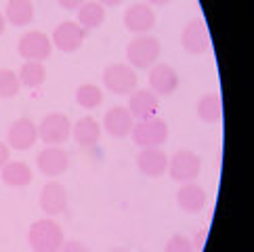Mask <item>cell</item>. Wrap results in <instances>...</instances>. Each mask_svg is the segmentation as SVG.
<instances>
[{
    "label": "cell",
    "mask_w": 254,
    "mask_h": 252,
    "mask_svg": "<svg viewBox=\"0 0 254 252\" xmlns=\"http://www.w3.org/2000/svg\"><path fill=\"white\" fill-rule=\"evenodd\" d=\"M28 242L32 246V252H59L63 242H65V233L55 219L49 217L32 223L28 231Z\"/></svg>",
    "instance_id": "cell-1"
},
{
    "label": "cell",
    "mask_w": 254,
    "mask_h": 252,
    "mask_svg": "<svg viewBox=\"0 0 254 252\" xmlns=\"http://www.w3.org/2000/svg\"><path fill=\"white\" fill-rule=\"evenodd\" d=\"M160 40L153 38L149 34H141L134 36L126 47V61L130 67L137 69H149L151 65H156L160 59Z\"/></svg>",
    "instance_id": "cell-2"
},
{
    "label": "cell",
    "mask_w": 254,
    "mask_h": 252,
    "mask_svg": "<svg viewBox=\"0 0 254 252\" xmlns=\"http://www.w3.org/2000/svg\"><path fill=\"white\" fill-rule=\"evenodd\" d=\"M130 137L134 141V145H139L141 149L145 147H162L168 141V124L166 120H162L160 116L149 120L134 122Z\"/></svg>",
    "instance_id": "cell-3"
},
{
    "label": "cell",
    "mask_w": 254,
    "mask_h": 252,
    "mask_svg": "<svg viewBox=\"0 0 254 252\" xmlns=\"http://www.w3.org/2000/svg\"><path fill=\"white\" fill-rule=\"evenodd\" d=\"M199 170H202V160H199V156L193 154L191 149H179V151H175V156L168 158L166 173L170 175L172 181H177L181 185L195 181Z\"/></svg>",
    "instance_id": "cell-4"
},
{
    "label": "cell",
    "mask_w": 254,
    "mask_h": 252,
    "mask_svg": "<svg viewBox=\"0 0 254 252\" xmlns=\"http://www.w3.org/2000/svg\"><path fill=\"white\" fill-rule=\"evenodd\" d=\"M103 84L114 95H130L137 91V71L126 63H112L103 71Z\"/></svg>",
    "instance_id": "cell-5"
},
{
    "label": "cell",
    "mask_w": 254,
    "mask_h": 252,
    "mask_svg": "<svg viewBox=\"0 0 254 252\" xmlns=\"http://www.w3.org/2000/svg\"><path fill=\"white\" fill-rule=\"evenodd\" d=\"M71 137V122L65 114H47L38 124V139L47 145H59Z\"/></svg>",
    "instance_id": "cell-6"
},
{
    "label": "cell",
    "mask_w": 254,
    "mask_h": 252,
    "mask_svg": "<svg viewBox=\"0 0 254 252\" xmlns=\"http://www.w3.org/2000/svg\"><path fill=\"white\" fill-rule=\"evenodd\" d=\"M17 51H19V55L25 61H42L44 63V59H49L53 53V42L44 32L32 30V32H25L19 38Z\"/></svg>",
    "instance_id": "cell-7"
},
{
    "label": "cell",
    "mask_w": 254,
    "mask_h": 252,
    "mask_svg": "<svg viewBox=\"0 0 254 252\" xmlns=\"http://www.w3.org/2000/svg\"><path fill=\"white\" fill-rule=\"evenodd\" d=\"M86 40V30L76 21H63L53 32V47H57L61 53H76Z\"/></svg>",
    "instance_id": "cell-8"
},
{
    "label": "cell",
    "mask_w": 254,
    "mask_h": 252,
    "mask_svg": "<svg viewBox=\"0 0 254 252\" xmlns=\"http://www.w3.org/2000/svg\"><path fill=\"white\" fill-rule=\"evenodd\" d=\"M124 28L132 34H149L156 28V13L147 2H134L124 13Z\"/></svg>",
    "instance_id": "cell-9"
},
{
    "label": "cell",
    "mask_w": 254,
    "mask_h": 252,
    "mask_svg": "<svg viewBox=\"0 0 254 252\" xmlns=\"http://www.w3.org/2000/svg\"><path fill=\"white\" fill-rule=\"evenodd\" d=\"M36 141H38V126L30 118H19L8 126L6 143L11 149H17V151L32 149L36 145Z\"/></svg>",
    "instance_id": "cell-10"
},
{
    "label": "cell",
    "mask_w": 254,
    "mask_h": 252,
    "mask_svg": "<svg viewBox=\"0 0 254 252\" xmlns=\"http://www.w3.org/2000/svg\"><path fill=\"white\" fill-rule=\"evenodd\" d=\"M36 166L42 175L59 177L69 168V154L59 145H47L36 156Z\"/></svg>",
    "instance_id": "cell-11"
},
{
    "label": "cell",
    "mask_w": 254,
    "mask_h": 252,
    "mask_svg": "<svg viewBox=\"0 0 254 252\" xmlns=\"http://www.w3.org/2000/svg\"><path fill=\"white\" fill-rule=\"evenodd\" d=\"M147 80H149V91L158 97H168L179 86V74L168 63H156V65H151Z\"/></svg>",
    "instance_id": "cell-12"
},
{
    "label": "cell",
    "mask_w": 254,
    "mask_h": 252,
    "mask_svg": "<svg viewBox=\"0 0 254 252\" xmlns=\"http://www.w3.org/2000/svg\"><path fill=\"white\" fill-rule=\"evenodd\" d=\"M181 44L189 55H204L210 47V34L202 19H191L181 34Z\"/></svg>",
    "instance_id": "cell-13"
},
{
    "label": "cell",
    "mask_w": 254,
    "mask_h": 252,
    "mask_svg": "<svg viewBox=\"0 0 254 252\" xmlns=\"http://www.w3.org/2000/svg\"><path fill=\"white\" fill-rule=\"evenodd\" d=\"M67 189L57 181H49L40 191V208L49 217H59L67 210Z\"/></svg>",
    "instance_id": "cell-14"
},
{
    "label": "cell",
    "mask_w": 254,
    "mask_h": 252,
    "mask_svg": "<svg viewBox=\"0 0 254 252\" xmlns=\"http://www.w3.org/2000/svg\"><path fill=\"white\" fill-rule=\"evenodd\" d=\"M137 166L145 177L158 179L168 170V156L162 147H145L137 154Z\"/></svg>",
    "instance_id": "cell-15"
},
{
    "label": "cell",
    "mask_w": 254,
    "mask_h": 252,
    "mask_svg": "<svg viewBox=\"0 0 254 252\" xmlns=\"http://www.w3.org/2000/svg\"><path fill=\"white\" fill-rule=\"evenodd\" d=\"M128 112L137 122L156 118L160 114V99L151 91H134L128 99Z\"/></svg>",
    "instance_id": "cell-16"
},
{
    "label": "cell",
    "mask_w": 254,
    "mask_h": 252,
    "mask_svg": "<svg viewBox=\"0 0 254 252\" xmlns=\"http://www.w3.org/2000/svg\"><path fill=\"white\" fill-rule=\"evenodd\" d=\"M132 126H134V118L130 116L128 107H124V105H116L103 116V128L107 130V134H112L116 139L128 137Z\"/></svg>",
    "instance_id": "cell-17"
},
{
    "label": "cell",
    "mask_w": 254,
    "mask_h": 252,
    "mask_svg": "<svg viewBox=\"0 0 254 252\" xmlns=\"http://www.w3.org/2000/svg\"><path fill=\"white\" fill-rule=\"evenodd\" d=\"M206 191L202 185H197L195 181L183 183L177 191V204L181 206V210H185L187 214H197L204 210L206 206Z\"/></svg>",
    "instance_id": "cell-18"
},
{
    "label": "cell",
    "mask_w": 254,
    "mask_h": 252,
    "mask_svg": "<svg viewBox=\"0 0 254 252\" xmlns=\"http://www.w3.org/2000/svg\"><path fill=\"white\" fill-rule=\"evenodd\" d=\"M71 137L76 139L78 145L93 147L95 143H99V137H101V124L93 116H84L76 124H71Z\"/></svg>",
    "instance_id": "cell-19"
},
{
    "label": "cell",
    "mask_w": 254,
    "mask_h": 252,
    "mask_svg": "<svg viewBox=\"0 0 254 252\" xmlns=\"http://www.w3.org/2000/svg\"><path fill=\"white\" fill-rule=\"evenodd\" d=\"M0 179L8 187H28L32 183V168L25 162H6L0 168Z\"/></svg>",
    "instance_id": "cell-20"
},
{
    "label": "cell",
    "mask_w": 254,
    "mask_h": 252,
    "mask_svg": "<svg viewBox=\"0 0 254 252\" xmlns=\"http://www.w3.org/2000/svg\"><path fill=\"white\" fill-rule=\"evenodd\" d=\"M4 19L15 28H25L34 19L32 0H8L4 8Z\"/></svg>",
    "instance_id": "cell-21"
},
{
    "label": "cell",
    "mask_w": 254,
    "mask_h": 252,
    "mask_svg": "<svg viewBox=\"0 0 254 252\" xmlns=\"http://www.w3.org/2000/svg\"><path fill=\"white\" fill-rule=\"evenodd\" d=\"M197 118L204 124H219L223 118V99L219 93H206L197 101Z\"/></svg>",
    "instance_id": "cell-22"
},
{
    "label": "cell",
    "mask_w": 254,
    "mask_h": 252,
    "mask_svg": "<svg viewBox=\"0 0 254 252\" xmlns=\"http://www.w3.org/2000/svg\"><path fill=\"white\" fill-rule=\"evenodd\" d=\"M105 21V6L99 4L97 0H86V2L78 8V23L82 25L86 32L101 28Z\"/></svg>",
    "instance_id": "cell-23"
},
{
    "label": "cell",
    "mask_w": 254,
    "mask_h": 252,
    "mask_svg": "<svg viewBox=\"0 0 254 252\" xmlns=\"http://www.w3.org/2000/svg\"><path fill=\"white\" fill-rule=\"evenodd\" d=\"M19 82L25 88H38L47 80V67L42 61H25L19 69Z\"/></svg>",
    "instance_id": "cell-24"
},
{
    "label": "cell",
    "mask_w": 254,
    "mask_h": 252,
    "mask_svg": "<svg viewBox=\"0 0 254 252\" xmlns=\"http://www.w3.org/2000/svg\"><path fill=\"white\" fill-rule=\"evenodd\" d=\"M76 103L84 110H95L103 103V91L95 84H82L76 91Z\"/></svg>",
    "instance_id": "cell-25"
},
{
    "label": "cell",
    "mask_w": 254,
    "mask_h": 252,
    "mask_svg": "<svg viewBox=\"0 0 254 252\" xmlns=\"http://www.w3.org/2000/svg\"><path fill=\"white\" fill-rule=\"evenodd\" d=\"M19 76L8 67H0V99H13L19 95Z\"/></svg>",
    "instance_id": "cell-26"
},
{
    "label": "cell",
    "mask_w": 254,
    "mask_h": 252,
    "mask_svg": "<svg viewBox=\"0 0 254 252\" xmlns=\"http://www.w3.org/2000/svg\"><path fill=\"white\" fill-rule=\"evenodd\" d=\"M164 252H195V250H193V244H191V238L183 236V233H177V236H172L166 242Z\"/></svg>",
    "instance_id": "cell-27"
},
{
    "label": "cell",
    "mask_w": 254,
    "mask_h": 252,
    "mask_svg": "<svg viewBox=\"0 0 254 252\" xmlns=\"http://www.w3.org/2000/svg\"><path fill=\"white\" fill-rule=\"evenodd\" d=\"M59 252H90L86 244L82 242H76V240H69V242H63V246L59 248Z\"/></svg>",
    "instance_id": "cell-28"
},
{
    "label": "cell",
    "mask_w": 254,
    "mask_h": 252,
    "mask_svg": "<svg viewBox=\"0 0 254 252\" xmlns=\"http://www.w3.org/2000/svg\"><path fill=\"white\" fill-rule=\"evenodd\" d=\"M206 236H208L206 229H199L195 236H193L191 244H193V250H195V252H202V248H204V244H206Z\"/></svg>",
    "instance_id": "cell-29"
},
{
    "label": "cell",
    "mask_w": 254,
    "mask_h": 252,
    "mask_svg": "<svg viewBox=\"0 0 254 252\" xmlns=\"http://www.w3.org/2000/svg\"><path fill=\"white\" fill-rule=\"evenodd\" d=\"M57 2H59V6L65 8V11H78L86 0H57Z\"/></svg>",
    "instance_id": "cell-30"
},
{
    "label": "cell",
    "mask_w": 254,
    "mask_h": 252,
    "mask_svg": "<svg viewBox=\"0 0 254 252\" xmlns=\"http://www.w3.org/2000/svg\"><path fill=\"white\" fill-rule=\"evenodd\" d=\"M8 149H11V147H8L6 143L0 141V168H2L6 162H11V151H8Z\"/></svg>",
    "instance_id": "cell-31"
},
{
    "label": "cell",
    "mask_w": 254,
    "mask_h": 252,
    "mask_svg": "<svg viewBox=\"0 0 254 252\" xmlns=\"http://www.w3.org/2000/svg\"><path fill=\"white\" fill-rule=\"evenodd\" d=\"M97 2H99V4H103V6H110V8H112V6H120V4L124 2V0H97Z\"/></svg>",
    "instance_id": "cell-32"
},
{
    "label": "cell",
    "mask_w": 254,
    "mask_h": 252,
    "mask_svg": "<svg viewBox=\"0 0 254 252\" xmlns=\"http://www.w3.org/2000/svg\"><path fill=\"white\" fill-rule=\"evenodd\" d=\"M170 0H147V4L149 6H164V4H168Z\"/></svg>",
    "instance_id": "cell-33"
},
{
    "label": "cell",
    "mask_w": 254,
    "mask_h": 252,
    "mask_svg": "<svg viewBox=\"0 0 254 252\" xmlns=\"http://www.w3.org/2000/svg\"><path fill=\"white\" fill-rule=\"evenodd\" d=\"M4 30H6V19H4V13H0V36L4 34Z\"/></svg>",
    "instance_id": "cell-34"
}]
</instances>
